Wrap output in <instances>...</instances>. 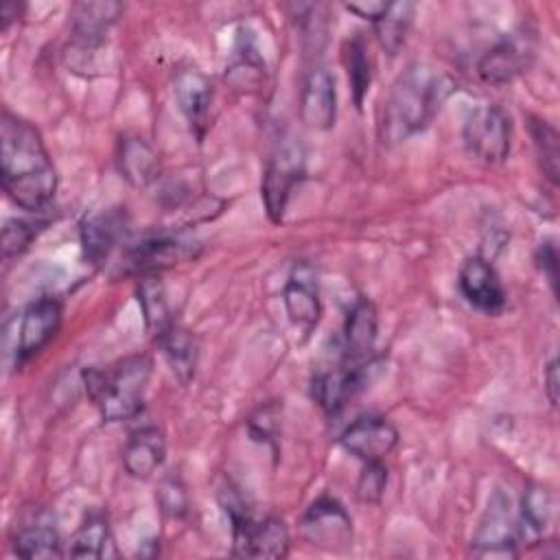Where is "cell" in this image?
Wrapping results in <instances>:
<instances>
[{
	"instance_id": "cell-7",
	"label": "cell",
	"mask_w": 560,
	"mask_h": 560,
	"mask_svg": "<svg viewBox=\"0 0 560 560\" xmlns=\"http://www.w3.org/2000/svg\"><path fill=\"white\" fill-rule=\"evenodd\" d=\"M302 536L324 551H346L352 547V518L335 497L324 494L304 512Z\"/></svg>"
},
{
	"instance_id": "cell-28",
	"label": "cell",
	"mask_w": 560,
	"mask_h": 560,
	"mask_svg": "<svg viewBox=\"0 0 560 560\" xmlns=\"http://www.w3.org/2000/svg\"><path fill=\"white\" fill-rule=\"evenodd\" d=\"M413 11H416L413 2H389L383 15L374 22L376 39L389 57L398 55L400 48L405 46L411 22H413Z\"/></svg>"
},
{
	"instance_id": "cell-19",
	"label": "cell",
	"mask_w": 560,
	"mask_h": 560,
	"mask_svg": "<svg viewBox=\"0 0 560 560\" xmlns=\"http://www.w3.org/2000/svg\"><path fill=\"white\" fill-rule=\"evenodd\" d=\"M378 337V313L368 298H357L343 322V359L361 363L372 357Z\"/></svg>"
},
{
	"instance_id": "cell-32",
	"label": "cell",
	"mask_w": 560,
	"mask_h": 560,
	"mask_svg": "<svg viewBox=\"0 0 560 560\" xmlns=\"http://www.w3.org/2000/svg\"><path fill=\"white\" fill-rule=\"evenodd\" d=\"M160 512L168 518H182L188 514V492L179 475H166L155 492Z\"/></svg>"
},
{
	"instance_id": "cell-39",
	"label": "cell",
	"mask_w": 560,
	"mask_h": 560,
	"mask_svg": "<svg viewBox=\"0 0 560 560\" xmlns=\"http://www.w3.org/2000/svg\"><path fill=\"white\" fill-rule=\"evenodd\" d=\"M0 15H2V31H7L9 24H11V20L18 18V4H15V2H4Z\"/></svg>"
},
{
	"instance_id": "cell-9",
	"label": "cell",
	"mask_w": 560,
	"mask_h": 560,
	"mask_svg": "<svg viewBox=\"0 0 560 560\" xmlns=\"http://www.w3.org/2000/svg\"><path fill=\"white\" fill-rule=\"evenodd\" d=\"M289 545V529L282 518L247 514L232 523V553L238 558H284Z\"/></svg>"
},
{
	"instance_id": "cell-8",
	"label": "cell",
	"mask_w": 560,
	"mask_h": 560,
	"mask_svg": "<svg viewBox=\"0 0 560 560\" xmlns=\"http://www.w3.org/2000/svg\"><path fill=\"white\" fill-rule=\"evenodd\" d=\"M192 256V245L177 236H147L125 247L118 265L122 276H160L164 269L175 267L184 258Z\"/></svg>"
},
{
	"instance_id": "cell-30",
	"label": "cell",
	"mask_w": 560,
	"mask_h": 560,
	"mask_svg": "<svg viewBox=\"0 0 560 560\" xmlns=\"http://www.w3.org/2000/svg\"><path fill=\"white\" fill-rule=\"evenodd\" d=\"M343 63H346V72H348L354 105H357V109H361L363 98H365V94L370 90V83H372V61H370L368 44H365L363 35H354L352 39L346 42Z\"/></svg>"
},
{
	"instance_id": "cell-18",
	"label": "cell",
	"mask_w": 560,
	"mask_h": 560,
	"mask_svg": "<svg viewBox=\"0 0 560 560\" xmlns=\"http://www.w3.org/2000/svg\"><path fill=\"white\" fill-rule=\"evenodd\" d=\"M302 122L315 131H328L337 120V85L328 68L315 66L308 70L300 92Z\"/></svg>"
},
{
	"instance_id": "cell-36",
	"label": "cell",
	"mask_w": 560,
	"mask_h": 560,
	"mask_svg": "<svg viewBox=\"0 0 560 560\" xmlns=\"http://www.w3.org/2000/svg\"><path fill=\"white\" fill-rule=\"evenodd\" d=\"M538 265L545 271V276L551 284V291L556 293V287H558V254H556V245L551 241H545V243L538 245Z\"/></svg>"
},
{
	"instance_id": "cell-27",
	"label": "cell",
	"mask_w": 560,
	"mask_h": 560,
	"mask_svg": "<svg viewBox=\"0 0 560 560\" xmlns=\"http://www.w3.org/2000/svg\"><path fill=\"white\" fill-rule=\"evenodd\" d=\"M160 346L164 350V357L175 374V378L182 385H188L195 378L197 361H199V348L186 328H179L177 324L160 339Z\"/></svg>"
},
{
	"instance_id": "cell-13",
	"label": "cell",
	"mask_w": 560,
	"mask_h": 560,
	"mask_svg": "<svg viewBox=\"0 0 560 560\" xmlns=\"http://www.w3.org/2000/svg\"><path fill=\"white\" fill-rule=\"evenodd\" d=\"M457 287L464 300L486 315H499L508 306V293L497 269L481 256H472L462 262Z\"/></svg>"
},
{
	"instance_id": "cell-33",
	"label": "cell",
	"mask_w": 560,
	"mask_h": 560,
	"mask_svg": "<svg viewBox=\"0 0 560 560\" xmlns=\"http://www.w3.org/2000/svg\"><path fill=\"white\" fill-rule=\"evenodd\" d=\"M280 411L282 407L278 402H267L258 407L247 420V431L252 440L267 442V444L276 442V435L280 431Z\"/></svg>"
},
{
	"instance_id": "cell-38",
	"label": "cell",
	"mask_w": 560,
	"mask_h": 560,
	"mask_svg": "<svg viewBox=\"0 0 560 560\" xmlns=\"http://www.w3.org/2000/svg\"><path fill=\"white\" fill-rule=\"evenodd\" d=\"M545 392L549 402L556 407L558 405V359H551L545 370Z\"/></svg>"
},
{
	"instance_id": "cell-22",
	"label": "cell",
	"mask_w": 560,
	"mask_h": 560,
	"mask_svg": "<svg viewBox=\"0 0 560 560\" xmlns=\"http://www.w3.org/2000/svg\"><path fill=\"white\" fill-rule=\"evenodd\" d=\"M166 457V442L160 429L142 427L127 440L122 448V466L133 479H149L158 472Z\"/></svg>"
},
{
	"instance_id": "cell-11",
	"label": "cell",
	"mask_w": 560,
	"mask_h": 560,
	"mask_svg": "<svg viewBox=\"0 0 560 560\" xmlns=\"http://www.w3.org/2000/svg\"><path fill=\"white\" fill-rule=\"evenodd\" d=\"M534 57V37L527 31H514L490 46L477 61V74L490 85H505L518 77Z\"/></svg>"
},
{
	"instance_id": "cell-21",
	"label": "cell",
	"mask_w": 560,
	"mask_h": 560,
	"mask_svg": "<svg viewBox=\"0 0 560 560\" xmlns=\"http://www.w3.org/2000/svg\"><path fill=\"white\" fill-rule=\"evenodd\" d=\"M267 66L249 31H241L225 66V81L238 92H258L265 85Z\"/></svg>"
},
{
	"instance_id": "cell-23",
	"label": "cell",
	"mask_w": 560,
	"mask_h": 560,
	"mask_svg": "<svg viewBox=\"0 0 560 560\" xmlns=\"http://www.w3.org/2000/svg\"><path fill=\"white\" fill-rule=\"evenodd\" d=\"M116 162H118L120 175L136 188H147L160 175L158 153L147 140L138 136L120 138Z\"/></svg>"
},
{
	"instance_id": "cell-12",
	"label": "cell",
	"mask_w": 560,
	"mask_h": 560,
	"mask_svg": "<svg viewBox=\"0 0 560 560\" xmlns=\"http://www.w3.org/2000/svg\"><path fill=\"white\" fill-rule=\"evenodd\" d=\"M61 326V304L46 295L31 302L18 326V341H15V365H24L35 354H39L52 337L59 332Z\"/></svg>"
},
{
	"instance_id": "cell-1",
	"label": "cell",
	"mask_w": 560,
	"mask_h": 560,
	"mask_svg": "<svg viewBox=\"0 0 560 560\" xmlns=\"http://www.w3.org/2000/svg\"><path fill=\"white\" fill-rule=\"evenodd\" d=\"M2 188L26 212L44 210L57 190V171L39 131L11 112L0 120Z\"/></svg>"
},
{
	"instance_id": "cell-20",
	"label": "cell",
	"mask_w": 560,
	"mask_h": 560,
	"mask_svg": "<svg viewBox=\"0 0 560 560\" xmlns=\"http://www.w3.org/2000/svg\"><path fill=\"white\" fill-rule=\"evenodd\" d=\"M122 7L116 2H83L72 11V48L77 52H92L105 42V33L120 15Z\"/></svg>"
},
{
	"instance_id": "cell-37",
	"label": "cell",
	"mask_w": 560,
	"mask_h": 560,
	"mask_svg": "<svg viewBox=\"0 0 560 560\" xmlns=\"http://www.w3.org/2000/svg\"><path fill=\"white\" fill-rule=\"evenodd\" d=\"M389 2H348L346 9L363 20H370L372 24L383 15V11L387 9Z\"/></svg>"
},
{
	"instance_id": "cell-3",
	"label": "cell",
	"mask_w": 560,
	"mask_h": 560,
	"mask_svg": "<svg viewBox=\"0 0 560 560\" xmlns=\"http://www.w3.org/2000/svg\"><path fill=\"white\" fill-rule=\"evenodd\" d=\"M151 359L133 354L107 370H88L85 389L105 422H125L136 418L144 405V392L151 378Z\"/></svg>"
},
{
	"instance_id": "cell-5",
	"label": "cell",
	"mask_w": 560,
	"mask_h": 560,
	"mask_svg": "<svg viewBox=\"0 0 560 560\" xmlns=\"http://www.w3.org/2000/svg\"><path fill=\"white\" fill-rule=\"evenodd\" d=\"M464 147L468 155L486 166L508 160L512 149V120L501 105H479L464 122Z\"/></svg>"
},
{
	"instance_id": "cell-16",
	"label": "cell",
	"mask_w": 560,
	"mask_h": 560,
	"mask_svg": "<svg viewBox=\"0 0 560 560\" xmlns=\"http://www.w3.org/2000/svg\"><path fill=\"white\" fill-rule=\"evenodd\" d=\"M398 429L383 416H361L343 429L339 444L352 457L365 462H383L398 446Z\"/></svg>"
},
{
	"instance_id": "cell-4",
	"label": "cell",
	"mask_w": 560,
	"mask_h": 560,
	"mask_svg": "<svg viewBox=\"0 0 560 560\" xmlns=\"http://www.w3.org/2000/svg\"><path fill=\"white\" fill-rule=\"evenodd\" d=\"M304 171H306V160H304L302 144L291 138L282 140L271 153L260 182V199L271 223L282 221L289 199L295 186L302 182Z\"/></svg>"
},
{
	"instance_id": "cell-29",
	"label": "cell",
	"mask_w": 560,
	"mask_h": 560,
	"mask_svg": "<svg viewBox=\"0 0 560 560\" xmlns=\"http://www.w3.org/2000/svg\"><path fill=\"white\" fill-rule=\"evenodd\" d=\"M107 545H112L109 523L105 514H90L68 542V556L72 558H103L107 556Z\"/></svg>"
},
{
	"instance_id": "cell-35",
	"label": "cell",
	"mask_w": 560,
	"mask_h": 560,
	"mask_svg": "<svg viewBox=\"0 0 560 560\" xmlns=\"http://www.w3.org/2000/svg\"><path fill=\"white\" fill-rule=\"evenodd\" d=\"M35 236H37L35 223L24 221V219H7V221H4V228H2V249H4V258L20 256L22 252H26Z\"/></svg>"
},
{
	"instance_id": "cell-31",
	"label": "cell",
	"mask_w": 560,
	"mask_h": 560,
	"mask_svg": "<svg viewBox=\"0 0 560 560\" xmlns=\"http://www.w3.org/2000/svg\"><path fill=\"white\" fill-rule=\"evenodd\" d=\"M529 133L534 140L536 158L540 164L542 175L551 182L558 184V173H560V138L558 131L542 118L532 116L529 118Z\"/></svg>"
},
{
	"instance_id": "cell-25",
	"label": "cell",
	"mask_w": 560,
	"mask_h": 560,
	"mask_svg": "<svg viewBox=\"0 0 560 560\" xmlns=\"http://www.w3.org/2000/svg\"><path fill=\"white\" fill-rule=\"evenodd\" d=\"M553 512L551 492L538 483L529 486L521 501V516H518V540L521 542H538L549 527Z\"/></svg>"
},
{
	"instance_id": "cell-14",
	"label": "cell",
	"mask_w": 560,
	"mask_h": 560,
	"mask_svg": "<svg viewBox=\"0 0 560 560\" xmlns=\"http://www.w3.org/2000/svg\"><path fill=\"white\" fill-rule=\"evenodd\" d=\"M173 96L192 136L201 142L210 127V109L214 101L210 79L195 66L179 68L173 77Z\"/></svg>"
},
{
	"instance_id": "cell-10",
	"label": "cell",
	"mask_w": 560,
	"mask_h": 560,
	"mask_svg": "<svg viewBox=\"0 0 560 560\" xmlns=\"http://www.w3.org/2000/svg\"><path fill=\"white\" fill-rule=\"evenodd\" d=\"M376 365L378 363L372 359H368V363L365 361H361V363L346 361L341 368L319 372L311 385L315 402L328 416L339 413L359 392H363L368 387L372 368H376Z\"/></svg>"
},
{
	"instance_id": "cell-17",
	"label": "cell",
	"mask_w": 560,
	"mask_h": 560,
	"mask_svg": "<svg viewBox=\"0 0 560 560\" xmlns=\"http://www.w3.org/2000/svg\"><path fill=\"white\" fill-rule=\"evenodd\" d=\"M282 302H284V311H287L291 324L300 332L311 335L322 317L317 273L311 265L302 262V265L293 267V271L282 289Z\"/></svg>"
},
{
	"instance_id": "cell-24",
	"label": "cell",
	"mask_w": 560,
	"mask_h": 560,
	"mask_svg": "<svg viewBox=\"0 0 560 560\" xmlns=\"http://www.w3.org/2000/svg\"><path fill=\"white\" fill-rule=\"evenodd\" d=\"M136 295H138V304H140V311H142L144 326H147L149 335L160 341L175 326V322L171 317V306H168V300H166V291H164V284H162L160 276L140 278Z\"/></svg>"
},
{
	"instance_id": "cell-34",
	"label": "cell",
	"mask_w": 560,
	"mask_h": 560,
	"mask_svg": "<svg viewBox=\"0 0 560 560\" xmlns=\"http://www.w3.org/2000/svg\"><path fill=\"white\" fill-rule=\"evenodd\" d=\"M387 488V468L383 462H365L357 481V497L363 503H378Z\"/></svg>"
},
{
	"instance_id": "cell-26",
	"label": "cell",
	"mask_w": 560,
	"mask_h": 560,
	"mask_svg": "<svg viewBox=\"0 0 560 560\" xmlns=\"http://www.w3.org/2000/svg\"><path fill=\"white\" fill-rule=\"evenodd\" d=\"M13 551L20 558H61L63 542L59 540V534L50 521L35 518L26 525H22L13 538Z\"/></svg>"
},
{
	"instance_id": "cell-15",
	"label": "cell",
	"mask_w": 560,
	"mask_h": 560,
	"mask_svg": "<svg viewBox=\"0 0 560 560\" xmlns=\"http://www.w3.org/2000/svg\"><path fill=\"white\" fill-rule=\"evenodd\" d=\"M125 208H109L98 214H90L81 223V252L94 267H105L127 236Z\"/></svg>"
},
{
	"instance_id": "cell-6",
	"label": "cell",
	"mask_w": 560,
	"mask_h": 560,
	"mask_svg": "<svg viewBox=\"0 0 560 560\" xmlns=\"http://www.w3.org/2000/svg\"><path fill=\"white\" fill-rule=\"evenodd\" d=\"M518 545V523L512 516L510 497L494 490L470 540V553L477 558H516Z\"/></svg>"
},
{
	"instance_id": "cell-2",
	"label": "cell",
	"mask_w": 560,
	"mask_h": 560,
	"mask_svg": "<svg viewBox=\"0 0 560 560\" xmlns=\"http://www.w3.org/2000/svg\"><path fill=\"white\" fill-rule=\"evenodd\" d=\"M448 94V83L427 63H409L392 83L381 105L378 136L387 147L400 144L429 127Z\"/></svg>"
}]
</instances>
